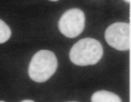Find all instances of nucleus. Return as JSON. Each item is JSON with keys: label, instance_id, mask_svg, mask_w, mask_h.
<instances>
[{"label": "nucleus", "instance_id": "f257e3e1", "mask_svg": "<svg viewBox=\"0 0 131 102\" xmlns=\"http://www.w3.org/2000/svg\"><path fill=\"white\" fill-rule=\"evenodd\" d=\"M103 49L101 42L94 38H84L76 42L70 51L71 61L75 65L85 66L94 65L101 60Z\"/></svg>", "mask_w": 131, "mask_h": 102}, {"label": "nucleus", "instance_id": "f03ea898", "mask_svg": "<svg viewBox=\"0 0 131 102\" xmlns=\"http://www.w3.org/2000/svg\"><path fill=\"white\" fill-rule=\"evenodd\" d=\"M57 66V58L53 52L49 50H40L31 60L29 75L34 81L45 82L53 75Z\"/></svg>", "mask_w": 131, "mask_h": 102}, {"label": "nucleus", "instance_id": "7ed1b4c3", "mask_svg": "<svg viewBox=\"0 0 131 102\" xmlns=\"http://www.w3.org/2000/svg\"><path fill=\"white\" fill-rule=\"evenodd\" d=\"M85 17L82 10L72 8L63 13L59 21L60 32L67 37H78L85 28Z\"/></svg>", "mask_w": 131, "mask_h": 102}, {"label": "nucleus", "instance_id": "20e7f679", "mask_svg": "<svg viewBox=\"0 0 131 102\" xmlns=\"http://www.w3.org/2000/svg\"><path fill=\"white\" fill-rule=\"evenodd\" d=\"M107 43L119 51L130 49V25L125 22H115L110 25L105 31Z\"/></svg>", "mask_w": 131, "mask_h": 102}, {"label": "nucleus", "instance_id": "39448f33", "mask_svg": "<svg viewBox=\"0 0 131 102\" xmlns=\"http://www.w3.org/2000/svg\"><path fill=\"white\" fill-rule=\"evenodd\" d=\"M91 102H121V98L116 94L106 90L94 92L91 98Z\"/></svg>", "mask_w": 131, "mask_h": 102}, {"label": "nucleus", "instance_id": "423d86ee", "mask_svg": "<svg viewBox=\"0 0 131 102\" xmlns=\"http://www.w3.org/2000/svg\"><path fill=\"white\" fill-rule=\"evenodd\" d=\"M11 35L9 26L0 19V44L4 43L10 39Z\"/></svg>", "mask_w": 131, "mask_h": 102}, {"label": "nucleus", "instance_id": "0eeeda50", "mask_svg": "<svg viewBox=\"0 0 131 102\" xmlns=\"http://www.w3.org/2000/svg\"><path fill=\"white\" fill-rule=\"evenodd\" d=\"M21 102H35L34 101H32V100H24V101H23Z\"/></svg>", "mask_w": 131, "mask_h": 102}, {"label": "nucleus", "instance_id": "6e6552de", "mask_svg": "<svg viewBox=\"0 0 131 102\" xmlns=\"http://www.w3.org/2000/svg\"><path fill=\"white\" fill-rule=\"evenodd\" d=\"M50 1H52V2H56V1H58V0H50Z\"/></svg>", "mask_w": 131, "mask_h": 102}, {"label": "nucleus", "instance_id": "1a4fd4ad", "mask_svg": "<svg viewBox=\"0 0 131 102\" xmlns=\"http://www.w3.org/2000/svg\"><path fill=\"white\" fill-rule=\"evenodd\" d=\"M0 102H5V101H0Z\"/></svg>", "mask_w": 131, "mask_h": 102}, {"label": "nucleus", "instance_id": "9d476101", "mask_svg": "<svg viewBox=\"0 0 131 102\" xmlns=\"http://www.w3.org/2000/svg\"><path fill=\"white\" fill-rule=\"evenodd\" d=\"M71 102H77V101H71Z\"/></svg>", "mask_w": 131, "mask_h": 102}]
</instances>
